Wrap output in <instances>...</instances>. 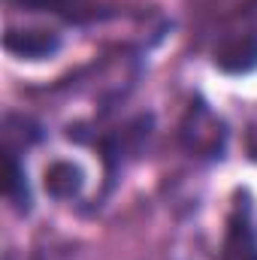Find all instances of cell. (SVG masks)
<instances>
[{
  "label": "cell",
  "mask_w": 257,
  "mask_h": 260,
  "mask_svg": "<svg viewBox=\"0 0 257 260\" xmlns=\"http://www.w3.org/2000/svg\"><path fill=\"white\" fill-rule=\"evenodd\" d=\"M224 124L206 109V106H194L182 124V142L185 148L194 154H203V157H215L221 148H224Z\"/></svg>",
  "instance_id": "cell-1"
},
{
  "label": "cell",
  "mask_w": 257,
  "mask_h": 260,
  "mask_svg": "<svg viewBox=\"0 0 257 260\" xmlns=\"http://www.w3.org/2000/svg\"><path fill=\"white\" fill-rule=\"evenodd\" d=\"M6 52H12L15 58H27V61H40V58H52L61 49L58 34L52 30H9L3 37Z\"/></svg>",
  "instance_id": "cell-2"
},
{
  "label": "cell",
  "mask_w": 257,
  "mask_h": 260,
  "mask_svg": "<svg viewBox=\"0 0 257 260\" xmlns=\"http://www.w3.org/2000/svg\"><path fill=\"white\" fill-rule=\"evenodd\" d=\"M215 64L224 73H251L257 67V37L251 34L227 37L215 49Z\"/></svg>",
  "instance_id": "cell-3"
},
{
  "label": "cell",
  "mask_w": 257,
  "mask_h": 260,
  "mask_svg": "<svg viewBox=\"0 0 257 260\" xmlns=\"http://www.w3.org/2000/svg\"><path fill=\"white\" fill-rule=\"evenodd\" d=\"M82 185H85L82 170L76 164H70V160H58V164H52L46 170V191L55 200H73V197H79Z\"/></svg>",
  "instance_id": "cell-4"
},
{
  "label": "cell",
  "mask_w": 257,
  "mask_h": 260,
  "mask_svg": "<svg viewBox=\"0 0 257 260\" xmlns=\"http://www.w3.org/2000/svg\"><path fill=\"white\" fill-rule=\"evenodd\" d=\"M224 260H257V236L245 218H233L227 239H224Z\"/></svg>",
  "instance_id": "cell-5"
},
{
  "label": "cell",
  "mask_w": 257,
  "mask_h": 260,
  "mask_svg": "<svg viewBox=\"0 0 257 260\" xmlns=\"http://www.w3.org/2000/svg\"><path fill=\"white\" fill-rule=\"evenodd\" d=\"M3 191L12 200V206L18 212H27L30 209V191H27V179H24V170L18 167L15 154L6 151V179H3Z\"/></svg>",
  "instance_id": "cell-6"
}]
</instances>
